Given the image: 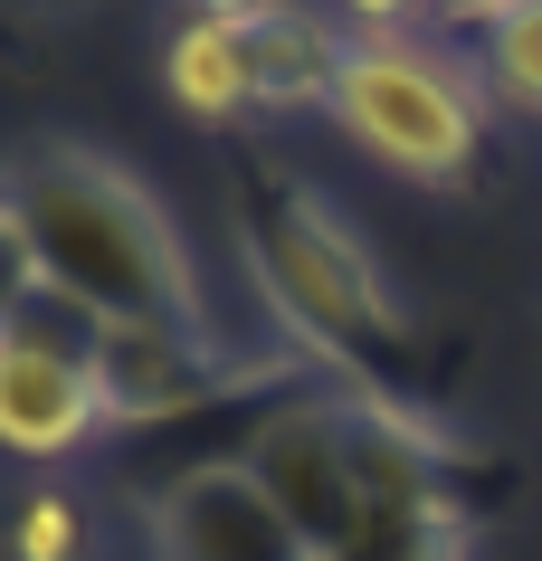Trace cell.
Returning <instances> with one entry per match:
<instances>
[{
	"mask_svg": "<svg viewBox=\"0 0 542 561\" xmlns=\"http://www.w3.org/2000/svg\"><path fill=\"white\" fill-rule=\"evenodd\" d=\"M267 0H200V20H257Z\"/></svg>",
	"mask_w": 542,
	"mask_h": 561,
	"instance_id": "5bb4252c",
	"label": "cell"
},
{
	"mask_svg": "<svg viewBox=\"0 0 542 561\" xmlns=\"http://www.w3.org/2000/svg\"><path fill=\"white\" fill-rule=\"evenodd\" d=\"M20 561H87V504L58 495V485H38L20 504Z\"/></svg>",
	"mask_w": 542,
	"mask_h": 561,
	"instance_id": "30bf717a",
	"label": "cell"
},
{
	"mask_svg": "<svg viewBox=\"0 0 542 561\" xmlns=\"http://www.w3.org/2000/svg\"><path fill=\"white\" fill-rule=\"evenodd\" d=\"M239 30H247V77H257L267 115H314V105L333 115V87H343V58H353V38L333 20H314L296 0H267Z\"/></svg>",
	"mask_w": 542,
	"mask_h": 561,
	"instance_id": "52a82bcc",
	"label": "cell"
},
{
	"mask_svg": "<svg viewBox=\"0 0 542 561\" xmlns=\"http://www.w3.org/2000/svg\"><path fill=\"white\" fill-rule=\"evenodd\" d=\"M152 561H314V542L247 476V457H200L152 495Z\"/></svg>",
	"mask_w": 542,
	"mask_h": 561,
	"instance_id": "5b68a950",
	"label": "cell"
},
{
	"mask_svg": "<svg viewBox=\"0 0 542 561\" xmlns=\"http://www.w3.org/2000/svg\"><path fill=\"white\" fill-rule=\"evenodd\" d=\"M343 10L361 20V38H400V20H410L419 0H343Z\"/></svg>",
	"mask_w": 542,
	"mask_h": 561,
	"instance_id": "7c38bea8",
	"label": "cell"
},
{
	"mask_svg": "<svg viewBox=\"0 0 542 561\" xmlns=\"http://www.w3.org/2000/svg\"><path fill=\"white\" fill-rule=\"evenodd\" d=\"M162 77H172V105L200 124H229L257 105V77H247V30L239 20H181L172 48H162Z\"/></svg>",
	"mask_w": 542,
	"mask_h": 561,
	"instance_id": "ba28073f",
	"label": "cell"
},
{
	"mask_svg": "<svg viewBox=\"0 0 542 561\" xmlns=\"http://www.w3.org/2000/svg\"><path fill=\"white\" fill-rule=\"evenodd\" d=\"M30 296H38L30 238H20V219H10V201H0V324H10V314H30Z\"/></svg>",
	"mask_w": 542,
	"mask_h": 561,
	"instance_id": "8fae6325",
	"label": "cell"
},
{
	"mask_svg": "<svg viewBox=\"0 0 542 561\" xmlns=\"http://www.w3.org/2000/svg\"><path fill=\"white\" fill-rule=\"evenodd\" d=\"M485 95H505L514 115H542V0H514L485 30Z\"/></svg>",
	"mask_w": 542,
	"mask_h": 561,
	"instance_id": "9c48e42d",
	"label": "cell"
},
{
	"mask_svg": "<svg viewBox=\"0 0 542 561\" xmlns=\"http://www.w3.org/2000/svg\"><path fill=\"white\" fill-rule=\"evenodd\" d=\"M438 10H448V20H466V30H495L514 0H438Z\"/></svg>",
	"mask_w": 542,
	"mask_h": 561,
	"instance_id": "4fadbf2b",
	"label": "cell"
},
{
	"mask_svg": "<svg viewBox=\"0 0 542 561\" xmlns=\"http://www.w3.org/2000/svg\"><path fill=\"white\" fill-rule=\"evenodd\" d=\"M333 124L353 134L371 162H391L410 181H466L485 152V87L448 48L419 38H353L343 87H333Z\"/></svg>",
	"mask_w": 542,
	"mask_h": 561,
	"instance_id": "3957f363",
	"label": "cell"
},
{
	"mask_svg": "<svg viewBox=\"0 0 542 561\" xmlns=\"http://www.w3.org/2000/svg\"><path fill=\"white\" fill-rule=\"evenodd\" d=\"M95 381H105V428H181L210 419L247 390H296V353H229L219 333L172 324H95Z\"/></svg>",
	"mask_w": 542,
	"mask_h": 561,
	"instance_id": "277c9868",
	"label": "cell"
},
{
	"mask_svg": "<svg viewBox=\"0 0 542 561\" xmlns=\"http://www.w3.org/2000/svg\"><path fill=\"white\" fill-rule=\"evenodd\" d=\"M105 428V381H95V343L10 314L0 324V447L10 457H77Z\"/></svg>",
	"mask_w": 542,
	"mask_h": 561,
	"instance_id": "8992f818",
	"label": "cell"
},
{
	"mask_svg": "<svg viewBox=\"0 0 542 561\" xmlns=\"http://www.w3.org/2000/svg\"><path fill=\"white\" fill-rule=\"evenodd\" d=\"M0 201L30 238L38 296L77 305L95 324H172V333H219L210 296H200V257L172 229L162 191L105 162L87 144H30L0 181Z\"/></svg>",
	"mask_w": 542,
	"mask_h": 561,
	"instance_id": "6da1fadb",
	"label": "cell"
},
{
	"mask_svg": "<svg viewBox=\"0 0 542 561\" xmlns=\"http://www.w3.org/2000/svg\"><path fill=\"white\" fill-rule=\"evenodd\" d=\"M239 248L257 296L276 305V324L304 362H324L343 381H361V400H391L419 381V324L391 296V276L371 266V248L353 238V219L314 191V181L247 162L239 172Z\"/></svg>",
	"mask_w": 542,
	"mask_h": 561,
	"instance_id": "7a4b0ae2",
	"label": "cell"
}]
</instances>
